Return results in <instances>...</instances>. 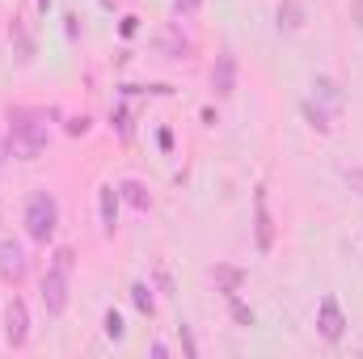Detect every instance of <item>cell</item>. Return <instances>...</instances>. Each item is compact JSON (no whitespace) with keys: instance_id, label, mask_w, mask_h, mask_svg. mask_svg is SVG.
<instances>
[{"instance_id":"cell-18","label":"cell","mask_w":363,"mask_h":359,"mask_svg":"<svg viewBox=\"0 0 363 359\" xmlns=\"http://www.w3.org/2000/svg\"><path fill=\"white\" fill-rule=\"evenodd\" d=\"M224 300H228V317H233L237 326H245V330H250V326H258V317H254V309H250V304H245L241 296H224Z\"/></svg>"},{"instance_id":"cell-3","label":"cell","mask_w":363,"mask_h":359,"mask_svg":"<svg viewBox=\"0 0 363 359\" xmlns=\"http://www.w3.org/2000/svg\"><path fill=\"white\" fill-rule=\"evenodd\" d=\"M21 224H26V237L34 245H51L55 233H60V199L51 190H30L26 203H21Z\"/></svg>"},{"instance_id":"cell-24","label":"cell","mask_w":363,"mask_h":359,"mask_svg":"<svg viewBox=\"0 0 363 359\" xmlns=\"http://www.w3.org/2000/svg\"><path fill=\"white\" fill-rule=\"evenodd\" d=\"M68 131H72V136H85V131H89V118H72Z\"/></svg>"},{"instance_id":"cell-21","label":"cell","mask_w":363,"mask_h":359,"mask_svg":"<svg viewBox=\"0 0 363 359\" xmlns=\"http://www.w3.org/2000/svg\"><path fill=\"white\" fill-rule=\"evenodd\" d=\"M199 4H203V0H174V4H169V13H174V17H194V13H199Z\"/></svg>"},{"instance_id":"cell-15","label":"cell","mask_w":363,"mask_h":359,"mask_svg":"<svg viewBox=\"0 0 363 359\" xmlns=\"http://www.w3.org/2000/svg\"><path fill=\"white\" fill-rule=\"evenodd\" d=\"M9 38H13V55H17V64H30V60H34V38H30V30H26L21 17L9 21Z\"/></svg>"},{"instance_id":"cell-23","label":"cell","mask_w":363,"mask_h":359,"mask_svg":"<svg viewBox=\"0 0 363 359\" xmlns=\"http://www.w3.org/2000/svg\"><path fill=\"white\" fill-rule=\"evenodd\" d=\"M178 338H182V347H186V355H199V343H194V330L182 321L178 326Z\"/></svg>"},{"instance_id":"cell-4","label":"cell","mask_w":363,"mask_h":359,"mask_svg":"<svg viewBox=\"0 0 363 359\" xmlns=\"http://www.w3.org/2000/svg\"><path fill=\"white\" fill-rule=\"evenodd\" d=\"M347 313H342V304H338V296L334 292H325L321 300H317V334L330 343V347H338L342 338H347Z\"/></svg>"},{"instance_id":"cell-22","label":"cell","mask_w":363,"mask_h":359,"mask_svg":"<svg viewBox=\"0 0 363 359\" xmlns=\"http://www.w3.org/2000/svg\"><path fill=\"white\" fill-rule=\"evenodd\" d=\"M114 127H118V136H123V140H131V110H127V106H118V110H114Z\"/></svg>"},{"instance_id":"cell-5","label":"cell","mask_w":363,"mask_h":359,"mask_svg":"<svg viewBox=\"0 0 363 359\" xmlns=\"http://www.w3.org/2000/svg\"><path fill=\"white\" fill-rule=\"evenodd\" d=\"M254 245H258V254H271L274 250V211H271L267 182L254 186Z\"/></svg>"},{"instance_id":"cell-11","label":"cell","mask_w":363,"mask_h":359,"mask_svg":"<svg viewBox=\"0 0 363 359\" xmlns=\"http://www.w3.org/2000/svg\"><path fill=\"white\" fill-rule=\"evenodd\" d=\"M118 203H123L118 186L114 182H101L97 186V220H101V233L106 237H114V228H118Z\"/></svg>"},{"instance_id":"cell-12","label":"cell","mask_w":363,"mask_h":359,"mask_svg":"<svg viewBox=\"0 0 363 359\" xmlns=\"http://www.w3.org/2000/svg\"><path fill=\"white\" fill-rule=\"evenodd\" d=\"M304 21H308L304 0H279V9H274V26H279V34H300Z\"/></svg>"},{"instance_id":"cell-7","label":"cell","mask_w":363,"mask_h":359,"mask_svg":"<svg viewBox=\"0 0 363 359\" xmlns=\"http://www.w3.org/2000/svg\"><path fill=\"white\" fill-rule=\"evenodd\" d=\"M26 275H30V254H26V245L13 241V237H0V279H4L9 287H17V283H26Z\"/></svg>"},{"instance_id":"cell-10","label":"cell","mask_w":363,"mask_h":359,"mask_svg":"<svg viewBox=\"0 0 363 359\" xmlns=\"http://www.w3.org/2000/svg\"><path fill=\"white\" fill-rule=\"evenodd\" d=\"M152 47H157V55H161V60H186V55H190V38L182 34L178 21L161 26V30H157V38H152Z\"/></svg>"},{"instance_id":"cell-6","label":"cell","mask_w":363,"mask_h":359,"mask_svg":"<svg viewBox=\"0 0 363 359\" xmlns=\"http://www.w3.org/2000/svg\"><path fill=\"white\" fill-rule=\"evenodd\" d=\"M4 343L13 351H21L30 343V309H26L21 296H9L4 300Z\"/></svg>"},{"instance_id":"cell-19","label":"cell","mask_w":363,"mask_h":359,"mask_svg":"<svg viewBox=\"0 0 363 359\" xmlns=\"http://www.w3.org/2000/svg\"><path fill=\"white\" fill-rule=\"evenodd\" d=\"M101 334H106L110 343H123L127 326H123V313H118V309H106V313H101Z\"/></svg>"},{"instance_id":"cell-9","label":"cell","mask_w":363,"mask_h":359,"mask_svg":"<svg viewBox=\"0 0 363 359\" xmlns=\"http://www.w3.org/2000/svg\"><path fill=\"white\" fill-rule=\"evenodd\" d=\"M211 93L216 97H233L237 93V55L224 47L220 55H216V64H211Z\"/></svg>"},{"instance_id":"cell-14","label":"cell","mask_w":363,"mask_h":359,"mask_svg":"<svg viewBox=\"0 0 363 359\" xmlns=\"http://www.w3.org/2000/svg\"><path fill=\"white\" fill-rule=\"evenodd\" d=\"M300 114H304V123H308L317 136H330V131H334V114H330L321 101H313V97H300Z\"/></svg>"},{"instance_id":"cell-25","label":"cell","mask_w":363,"mask_h":359,"mask_svg":"<svg viewBox=\"0 0 363 359\" xmlns=\"http://www.w3.org/2000/svg\"><path fill=\"white\" fill-rule=\"evenodd\" d=\"M135 21H140V17H123V34H127V38H131V34H135V30H140V26H135Z\"/></svg>"},{"instance_id":"cell-17","label":"cell","mask_w":363,"mask_h":359,"mask_svg":"<svg viewBox=\"0 0 363 359\" xmlns=\"http://www.w3.org/2000/svg\"><path fill=\"white\" fill-rule=\"evenodd\" d=\"M118 194H123L135 211H148V203H152L148 186H144V182H135V178H123V182H118Z\"/></svg>"},{"instance_id":"cell-28","label":"cell","mask_w":363,"mask_h":359,"mask_svg":"<svg viewBox=\"0 0 363 359\" xmlns=\"http://www.w3.org/2000/svg\"><path fill=\"white\" fill-rule=\"evenodd\" d=\"M51 9V0H38V13H47Z\"/></svg>"},{"instance_id":"cell-2","label":"cell","mask_w":363,"mask_h":359,"mask_svg":"<svg viewBox=\"0 0 363 359\" xmlns=\"http://www.w3.org/2000/svg\"><path fill=\"white\" fill-rule=\"evenodd\" d=\"M72 270H77V250L72 245H55L51 263L38 279V296H43V309L47 317H64L68 313V300H72Z\"/></svg>"},{"instance_id":"cell-13","label":"cell","mask_w":363,"mask_h":359,"mask_svg":"<svg viewBox=\"0 0 363 359\" xmlns=\"http://www.w3.org/2000/svg\"><path fill=\"white\" fill-rule=\"evenodd\" d=\"M211 283H216L220 296H237V292L245 287V270L233 267V263H216V267H211Z\"/></svg>"},{"instance_id":"cell-26","label":"cell","mask_w":363,"mask_h":359,"mask_svg":"<svg viewBox=\"0 0 363 359\" xmlns=\"http://www.w3.org/2000/svg\"><path fill=\"white\" fill-rule=\"evenodd\" d=\"M355 26L363 30V0H355Z\"/></svg>"},{"instance_id":"cell-20","label":"cell","mask_w":363,"mask_h":359,"mask_svg":"<svg viewBox=\"0 0 363 359\" xmlns=\"http://www.w3.org/2000/svg\"><path fill=\"white\" fill-rule=\"evenodd\" d=\"M342 182L351 186V194L363 199V165H347V170H342Z\"/></svg>"},{"instance_id":"cell-16","label":"cell","mask_w":363,"mask_h":359,"mask_svg":"<svg viewBox=\"0 0 363 359\" xmlns=\"http://www.w3.org/2000/svg\"><path fill=\"white\" fill-rule=\"evenodd\" d=\"M127 292H131V304H135L144 317H152V313H157V292H152V283L131 279V287H127Z\"/></svg>"},{"instance_id":"cell-27","label":"cell","mask_w":363,"mask_h":359,"mask_svg":"<svg viewBox=\"0 0 363 359\" xmlns=\"http://www.w3.org/2000/svg\"><path fill=\"white\" fill-rule=\"evenodd\" d=\"M4 157H9V144H4V140H0V165H4Z\"/></svg>"},{"instance_id":"cell-1","label":"cell","mask_w":363,"mask_h":359,"mask_svg":"<svg viewBox=\"0 0 363 359\" xmlns=\"http://www.w3.org/2000/svg\"><path fill=\"white\" fill-rule=\"evenodd\" d=\"M47 140H51V127H47V114L43 110H34V106H13L9 110L4 144H9V157L13 161H38L47 153Z\"/></svg>"},{"instance_id":"cell-8","label":"cell","mask_w":363,"mask_h":359,"mask_svg":"<svg viewBox=\"0 0 363 359\" xmlns=\"http://www.w3.org/2000/svg\"><path fill=\"white\" fill-rule=\"evenodd\" d=\"M308 89H313L308 97H313V101H321V106H325V110H330L334 118H338V114L347 110V93H342V85H338V81H334L330 72H317Z\"/></svg>"}]
</instances>
